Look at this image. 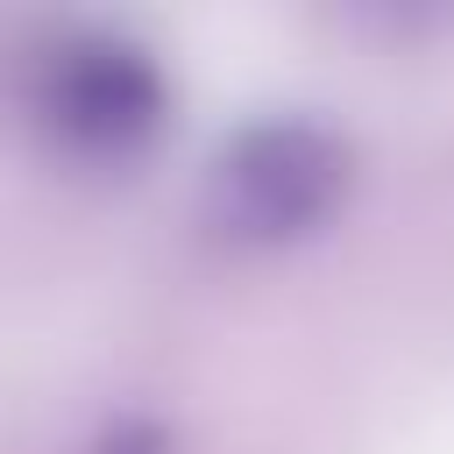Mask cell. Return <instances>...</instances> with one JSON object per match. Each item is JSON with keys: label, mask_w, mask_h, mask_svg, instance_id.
<instances>
[{"label": "cell", "mask_w": 454, "mask_h": 454, "mask_svg": "<svg viewBox=\"0 0 454 454\" xmlns=\"http://www.w3.org/2000/svg\"><path fill=\"white\" fill-rule=\"evenodd\" d=\"M35 106L78 149H135L163 121V71L114 28H71L35 64Z\"/></svg>", "instance_id": "obj_1"}, {"label": "cell", "mask_w": 454, "mask_h": 454, "mask_svg": "<svg viewBox=\"0 0 454 454\" xmlns=\"http://www.w3.org/2000/svg\"><path fill=\"white\" fill-rule=\"evenodd\" d=\"M340 184V149L305 121L248 128L220 156V213L241 234H291L305 227Z\"/></svg>", "instance_id": "obj_2"}]
</instances>
